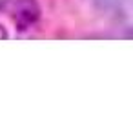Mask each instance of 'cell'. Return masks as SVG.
<instances>
[{"label":"cell","instance_id":"cell-1","mask_svg":"<svg viewBox=\"0 0 133 122\" xmlns=\"http://www.w3.org/2000/svg\"><path fill=\"white\" fill-rule=\"evenodd\" d=\"M11 17L17 29L24 31V29H29L33 24H37V20L40 18V8L37 0H15Z\"/></svg>","mask_w":133,"mask_h":122},{"label":"cell","instance_id":"cell-2","mask_svg":"<svg viewBox=\"0 0 133 122\" xmlns=\"http://www.w3.org/2000/svg\"><path fill=\"white\" fill-rule=\"evenodd\" d=\"M93 4L102 13H122L128 0H93Z\"/></svg>","mask_w":133,"mask_h":122}]
</instances>
